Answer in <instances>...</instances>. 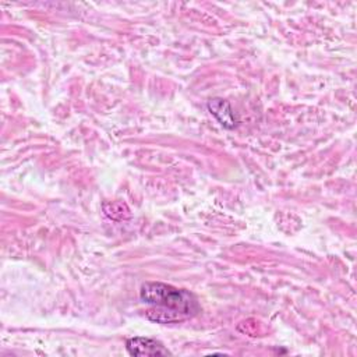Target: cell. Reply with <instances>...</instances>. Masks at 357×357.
<instances>
[{"instance_id":"1","label":"cell","mask_w":357,"mask_h":357,"mask_svg":"<svg viewBox=\"0 0 357 357\" xmlns=\"http://www.w3.org/2000/svg\"><path fill=\"white\" fill-rule=\"evenodd\" d=\"M139 298L144 304L151 305L145 312L148 319L158 324L183 322L201 311L199 303L192 293L162 282L142 283Z\"/></svg>"},{"instance_id":"2","label":"cell","mask_w":357,"mask_h":357,"mask_svg":"<svg viewBox=\"0 0 357 357\" xmlns=\"http://www.w3.org/2000/svg\"><path fill=\"white\" fill-rule=\"evenodd\" d=\"M126 349L131 356H167L170 351L158 340L135 336L126 342Z\"/></svg>"},{"instance_id":"3","label":"cell","mask_w":357,"mask_h":357,"mask_svg":"<svg viewBox=\"0 0 357 357\" xmlns=\"http://www.w3.org/2000/svg\"><path fill=\"white\" fill-rule=\"evenodd\" d=\"M206 107H208L209 113L212 116H215V119L220 123L222 127L229 128V130L237 127V124H238L237 116L227 100H225L222 98H213V99L208 100Z\"/></svg>"},{"instance_id":"4","label":"cell","mask_w":357,"mask_h":357,"mask_svg":"<svg viewBox=\"0 0 357 357\" xmlns=\"http://www.w3.org/2000/svg\"><path fill=\"white\" fill-rule=\"evenodd\" d=\"M116 208H117V202H110V204H105V205H103L105 213H106L109 218L116 219V213H119V218H120V219H126L127 216H124L123 209H127V206L123 204L120 209H116Z\"/></svg>"}]
</instances>
